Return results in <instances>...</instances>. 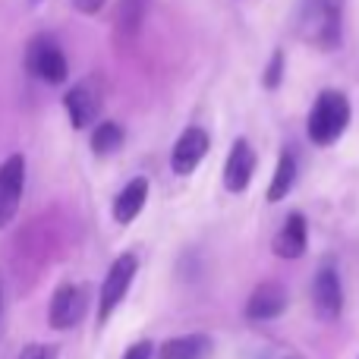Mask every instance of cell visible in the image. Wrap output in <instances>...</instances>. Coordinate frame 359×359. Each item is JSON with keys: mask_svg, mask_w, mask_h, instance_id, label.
Instances as JSON below:
<instances>
[{"mask_svg": "<svg viewBox=\"0 0 359 359\" xmlns=\"http://www.w3.org/2000/svg\"><path fill=\"white\" fill-rule=\"evenodd\" d=\"M0 318H4V284H0Z\"/></svg>", "mask_w": 359, "mask_h": 359, "instance_id": "7402d4cb", "label": "cell"}, {"mask_svg": "<svg viewBox=\"0 0 359 359\" xmlns=\"http://www.w3.org/2000/svg\"><path fill=\"white\" fill-rule=\"evenodd\" d=\"M293 180H297V158H293V151H280L271 186H268V202H280L293 189Z\"/></svg>", "mask_w": 359, "mask_h": 359, "instance_id": "9a60e30c", "label": "cell"}, {"mask_svg": "<svg viewBox=\"0 0 359 359\" xmlns=\"http://www.w3.org/2000/svg\"><path fill=\"white\" fill-rule=\"evenodd\" d=\"M151 353H155V347H151L149 341H139V344H133V347L126 350L123 359H151Z\"/></svg>", "mask_w": 359, "mask_h": 359, "instance_id": "ffe728a7", "label": "cell"}, {"mask_svg": "<svg viewBox=\"0 0 359 359\" xmlns=\"http://www.w3.org/2000/svg\"><path fill=\"white\" fill-rule=\"evenodd\" d=\"M287 309V293L280 284H262L252 290L246 303V318L252 322H271Z\"/></svg>", "mask_w": 359, "mask_h": 359, "instance_id": "8fae6325", "label": "cell"}, {"mask_svg": "<svg viewBox=\"0 0 359 359\" xmlns=\"http://www.w3.org/2000/svg\"><path fill=\"white\" fill-rule=\"evenodd\" d=\"M25 67H29L32 76L50 82V86H60V82H67V76H69L67 57H63V50L57 48V41H50L48 35L32 38L29 50H25Z\"/></svg>", "mask_w": 359, "mask_h": 359, "instance_id": "277c9868", "label": "cell"}, {"mask_svg": "<svg viewBox=\"0 0 359 359\" xmlns=\"http://www.w3.org/2000/svg\"><path fill=\"white\" fill-rule=\"evenodd\" d=\"M88 309V293L82 290V287L76 284H63L54 290V299H50V328L57 331H67L73 328V325L82 322V316H86Z\"/></svg>", "mask_w": 359, "mask_h": 359, "instance_id": "8992f818", "label": "cell"}, {"mask_svg": "<svg viewBox=\"0 0 359 359\" xmlns=\"http://www.w3.org/2000/svg\"><path fill=\"white\" fill-rule=\"evenodd\" d=\"M63 107H67V114H69L73 130H86V126H92L95 120H98L101 98L88 82H79V86H73L63 95Z\"/></svg>", "mask_w": 359, "mask_h": 359, "instance_id": "9c48e42d", "label": "cell"}, {"mask_svg": "<svg viewBox=\"0 0 359 359\" xmlns=\"http://www.w3.org/2000/svg\"><path fill=\"white\" fill-rule=\"evenodd\" d=\"M252 174H255V151L249 149L246 139H236L227 155V164H224V186L230 192H246Z\"/></svg>", "mask_w": 359, "mask_h": 359, "instance_id": "30bf717a", "label": "cell"}, {"mask_svg": "<svg viewBox=\"0 0 359 359\" xmlns=\"http://www.w3.org/2000/svg\"><path fill=\"white\" fill-rule=\"evenodd\" d=\"M120 145H123V126L120 123L104 120V123L95 126V133H92V151L95 155H114Z\"/></svg>", "mask_w": 359, "mask_h": 359, "instance_id": "2e32d148", "label": "cell"}, {"mask_svg": "<svg viewBox=\"0 0 359 359\" xmlns=\"http://www.w3.org/2000/svg\"><path fill=\"white\" fill-rule=\"evenodd\" d=\"M145 10H149V0H120V13H117L120 32L123 35H136L145 19Z\"/></svg>", "mask_w": 359, "mask_h": 359, "instance_id": "e0dca14e", "label": "cell"}, {"mask_svg": "<svg viewBox=\"0 0 359 359\" xmlns=\"http://www.w3.org/2000/svg\"><path fill=\"white\" fill-rule=\"evenodd\" d=\"M280 359H287V356H280Z\"/></svg>", "mask_w": 359, "mask_h": 359, "instance_id": "603a6c76", "label": "cell"}, {"mask_svg": "<svg viewBox=\"0 0 359 359\" xmlns=\"http://www.w3.org/2000/svg\"><path fill=\"white\" fill-rule=\"evenodd\" d=\"M145 198H149V180L145 177H136L123 186L117 198H114V217L117 224H133L145 208Z\"/></svg>", "mask_w": 359, "mask_h": 359, "instance_id": "7c38bea8", "label": "cell"}, {"mask_svg": "<svg viewBox=\"0 0 359 359\" xmlns=\"http://www.w3.org/2000/svg\"><path fill=\"white\" fill-rule=\"evenodd\" d=\"M280 79H284V50H274L271 63H268V69H265V79L262 82H265L268 88H278Z\"/></svg>", "mask_w": 359, "mask_h": 359, "instance_id": "ac0fdd59", "label": "cell"}, {"mask_svg": "<svg viewBox=\"0 0 359 359\" xmlns=\"http://www.w3.org/2000/svg\"><path fill=\"white\" fill-rule=\"evenodd\" d=\"M312 299H316V312L322 318H337L344 312V284L331 262L318 268L316 284H312Z\"/></svg>", "mask_w": 359, "mask_h": 359, "instance_id": "52a82bcc", "label": "cell"}, {"mask_svg": "<svg viewBox=\"0 0 359 359\" xmlns=\"http://www.w3.org/2000/svg\"><path fill=\"white\" fill-rule=\"evenodd\" d=\"M274 252L280 259H299L306 252V217L299 211H293L284 221V227L274 236Z\"/></svg>", "mask_w": 359, "mask_h": 359, "instance_id": "4fadbf2b", "label": "cell"}, {"mask_svg": "<svg viewBox=\"0 0 359 359\" xmlns=\"http://www.w3.org/2000/svg\"><path fill=\"white\" fill-rule=\"evenodd\" d=\"M347 123H350L347 95L337 92V88H328V92H322L316 98V104H312L309 120H306V133H309L312 142L325 149V145H334L337 139L344 136Z\"/></svg>", "mask_w": 359, "mask_h": 359, "instance_id": "7a4b0ae2", "label": "cell"}, {"mask_svg": "<svg viewBox=\"0 0 359 359\" xmlns=\"http://www.w3.org/2000/svg\"><path fill=\"white\" fill-rule=\"evenodd\" d=\"M211 337L205 334H186V337H170L161 344L158 359H208L211 356Z\"/></svg>", "mask_w": 359, "mask_h": 359, "instance_id": "5bb4252c", "label": "cell"}, {"mask_svg": "<svg viewBox=\"0 0 359 359\" xmlns=\"http://www.w3.org/2000/svg\"><path fill=\"white\" fill-rule=\"evenodd\" d=\"M299 35L303 41L331 50L341 44V22H344V0H303L299 6Z\"/></svg>", "mask_w": 359, "mask_h": 359, "instance_id": "6da1fadb", "label": "cell"}, {"mask_svg": "<svg viewBox=\"0 0 359 359\" xmlns=\"http://www.w3.org/2000/svg\"><path fill=\"white\" fill-rule=\"evenodd\" d=\"M208 149H211L208 133H205L202 126H189V130H183V136L177 139L170 164H174L177 174H192V170L198 168V161L208 155Z\"/></svg>", "mask_w": 359, "mask_h": 359, "instance_id": "ba28073f", "label": "cell"}, {"mask_svg": "<svg viewBox=\"0 0 359 359\" xmlns=\"http://www.w3.org/2000/svg\"><path fill=\"white\" fill-rule=\"evenodd\" d=\"M25 189V158L13 155L0 164V230L16 217Z\"/></svg>", "mask_w": 359, "mask_h": 359, "instance_id": "5b68a950", "label": "cell"}, {"mask_svg": "<svg viewBox=\"0 0 359 359\" xmlns=\"http://www.w3.org/2000/svg\"><path fill=\"white\" fill-rule=\"evenodd\" d=\"M136 271H139V259L133 252H123V255H117V259H114L111 271H107L104 284H101L98 322H107V318H111V312L123 303V297H126V290H130Z\"/></svg>", "mask_w": 359, "mask_h": 359, "instance_id": "3957f363", "label": "cell"}, {"mask_svg": "<svg viewBox=\"0 0 359 359\" xmlns=\"http://www.w3.org/2000/svg\"><path fill=\"white\" fill-rule=\"evenodd\" d=\"M57 350L54 347H44V344H29V347L19 350L16 359H54Z\"/></svg>", "mask_w": 359, "mask_h": 359, "instance_id": "d6986e66", "label": "cell"}, {"mask_svg": "<svg viewBox=\"0 0 359 359\" xmlns=\"http://www.w3.org/2000/svg\"><path fill=\"white\" fill-rule=\"evenodd\" d=\"M73 6L79 13H86V16H92V13H98L104 6V0H73Z\"/></svg>", "mask_w": 359, "mask_h": 359, "instance_id": "44dd1931", "label": "cell"}]
</instances>
